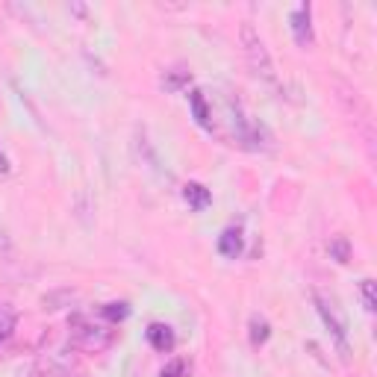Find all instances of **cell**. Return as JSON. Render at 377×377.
<instances>
[{"label": "cell", "instance_id": "1", "mask_svg": "<svg viewBox=\"0 0 377 377\" xmlns=\"http://www.w3.org/2000/svg\"><path fill=\"white\" fill-rule=\"evenodd\" d=\"M239 41H242V53L248 59V68L253 71L256 80H263L268 86L277 83V71H275V59H271L268 48L263 36L256 33L253 24H242V29H239Z\"/></svg>", "mask_w": 377, "mask_h": 377}, {"label": "cell", "instance_id": "2", "mask_svg": "<svg viewBox=\"0 0 377 377\" xmlns=\"http://www.w3.org/2000/svg\"><path fill=\"white\" fill-rule=\"evenodd\" d=\"M68 339L74 348H80V351H88V354H100V351H107L110 345L115 342V330L112 324H98L92 319H86V315H71V322H68Z\"/></svg>", "mask_w": 377, "mask_h": 377}, {"label": "cell", "instance_id": "3", "mask_svg": "<svg viewBox=\"0 0 377 377\" xmlns=\"http://www.w3.org/2000/svg\"><path fill=\"white\" fill-rule=\"evenodd\" d=\"M36 366L44 377H68L71 369L77 366V354H74V345L71 339L68 342H51L48 348H44L36 359Z\"/></svg>", "mask_w": 377, "mask_h": 377}, {"label": "cell", "instance_id": "4", "mask_svg": "<svg viewBox=\"0 0 377 377\" xmlns=\"http://www.w3.org/2000/svg\"><path fill=\"white\" fill-rule=\"evenodd\" d=\"M312 298H315V307H319V315L330 327V333L336 336L339 348H342V357L348 359V319H345L339 300L333 295H327V292H312Z\"/></svg>", "mask_w": 377, "mask_h": 377}, {"label": "cell", "instance_id": "5", "mask_svg": "<svg viewBox=\"0 0 377 377\" xmlns=\"http://www.w3.org/2000/svg\"><path fill=\"white\" fill-rule=\"evenodd\" d=\"M292 36H295V41L300 44V48H312V41H315V33H312V9H310V4H298L295 9H292Z\"/></svg>", "mask_w": 377, "mask_h": 377}, {"label": "cell", "instance_id": "6", "mask_svg": "<svg viewBox=\"0 0 377 377\" xmlns=\"http://www.w3.org/2000/svg\"><path fill=\"white\" fill-rule=\"evenodd\" d=\"M147 342L154 345V351L159 354H171L174 351V345H177V336H174V330L168 324H162V322H154L147 327Z\"/></svg>", "mask_w": 377, "mask_h": 377}, {"label": "cell", "instance_id": "7", "mask_svg": "<svg viewBox=\"0 0 377 377\" xmlns=\"http://www.w3.org/2000/svg\"><path fill=\"white\" fill-rule=\"evenodd\" d=\"M218 251H221V256H227V260H236V256L242 253V230L239 227L224 230L218 236Z\"/></svg>", "mask_w": 377, "mask_h": 377}, {"label": "cell", "instance_id": "8", "mask_svg": "<svg viewBox=\"0 0 377 377\" xmlns=\"http://www.w3.org/2000/svg\"><path fill=\"white\" fill-rule=\"evenodd\" d=\"M189 103H192L194 121H198L204 130H213V121H209V118H213V110L206 107V98H204V92H198V88H194V92L189 95Z\"/></svg>", "mask_w": 377, "mask_h": 377}, {"label": "cell", "instance_id": "9", "mask_svg": "<svg viewBox=\"0 0 377 377\" xmlns=\"http://www.w3.org/2000/svg\"><path fill=\"white\" fill-rule=\"evenodd\" d=\"M183 198H186V204L192 209H206L209 201H213V194H209V189L201 186V183H186L183 186Z\"/></svg>", "mask_w": 377, "mask_h": 377}, {"label": "cell", "instance_id": "10", "mask_svg": "<svg viewBox=\"0 0 377 377\" xmlns=\"http://www.w3.org/2000/svg\"><path fill=\"white\" fill-rule=\"evenodd\" d=\"M15 324H18V310L12 304H0V345L15 333Z\"/></svg>", "mask_w": 377, "mask_h": 377}, {"label": "cell", "instance_id": "11", "mask_svg": "<svg viewBox=\"0 0 377 377\" xmlns=\"http://www.w3.org/2000/svg\"><path fill=\"white\" fill-rule=\"evenodd\" d=\"M271 336V324L263 319V315H251V342L253 345H265Z\"/></svg>", "mask_w": 377, "mask_h": 377}, {"label": "cell", "instance_id": "12", "mask_svg": "<svg viewBox=\"0 0 377 377\" xmlns=\"http://www.w3.org/2000/svg\"><path fill=\"white\" fill-rule=\"evenodd\" d=\"M327 251H330V256H333L336 263H348L351 260V245H348V239H345V236H333V239H330Z\"/></svg>", "mask_w": 377, "mask_h": 377}, {"label": "cell", "instance_id": "13", "mask_svg": "<svg viewBox=\"0 0 377 377\" xmlns=\"http://www.w3.org/2000/svg\"><path fill=\"white\" fill-rule=\"evenodd\" d=\"M100 312H103V319H107L110 324H118V322H124L130 315V307L124 304V300H112V304H107Z\"/></svg>", "mask_w": 377, "mask_h": 377}, {"label": "cell", "instance_id": "14", "mask_svg": "<svg viewBox=\"0 0 377 377\" xmlns=\"http://www.w3.org/2000/svg\"><path fill=\"white\" fill-rule=\"evenodd\" d=\"M359 295H363L366 312H374V310H377V300H374V280H371V277H366L363 283H359Z\"/></svg>", "mask_w": 377, "mask_h": 377}, {"label": "cell", "instance_id": "15", "mask_svg": "<svg viewBox=\"0 0 377 377\" xmlns=\"http://www.w3.org/2000/svg\"><path fill=\"white\" fill-rule=\"evenodd\" d=\"M189 80H192V77H189L186 71H180V74H177V71H168V88H171V92H177V88H183Z\"/></svg>", "mask_w": 377, "mask_h": 377}, {"label": "cell", "instance_id": "16", "mask_svg": "<svg viewBox=\"0 0 377 377\" xmlns=\"http://www.w3.org/2000/svg\"><path fill=\"white\" fill-rule=\"evenodd\" d=\"M186 369H189L186 359H174V363H171L168 369H165L159 377H183V374H186Z\"/></svg>", "mask_w": 377, "mask_h": 377}, {"label": "cell", "instance_id": "17", "mask_svg": "<svg viewBox=\"0 0 377 377\" xmlns=\"http://www.w3.org/2000/svg\"><path fill=\"white\" fill-rule=\"evenodd\" d=\"M0 174H9V162H6L4 154H0Z\"/></svg>", "mask_w": 377, "mask_h": 377}, {"label": "cell", "instance_id": "18", "mask_svg": "<svg viewBox=\"0 0 377 377\" xmlns=\"http://www.w3.org/2000/svg\"><path fill=\"white\" fill-rule=\"evenodd\" d=\"M6 248H9V239H6L4 233H0V251H6Z\"/></svg>", "mask_w": 377, "mask_h": 377}]
</instances>
